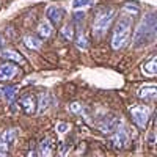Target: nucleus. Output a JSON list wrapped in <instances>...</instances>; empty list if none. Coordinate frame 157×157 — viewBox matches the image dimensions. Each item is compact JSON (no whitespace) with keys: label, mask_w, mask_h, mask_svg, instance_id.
<instances>
[{"label":"nucleus","mask_w":157,"mask_h":157,"mask_svg":"<svg viewBox=\"0 0 157 157\" xmlns=\"http://www.w3.org/2000/svg\"><path fill=\"white\" fill-rule=\"evenodd\" d=\"M123 13H129V16L135 17L138 14V6L137 3H132V2H127L124 6H123Z\"/></svg>","instance_id":"obj_19"},{"label":"nucleus","mask_w":157,"mask_h":157,"mask_svg":"<svg viewBox=\"0 0 157 157\" xmlns=\"http://www.w3.org/2000/svg\"><path fill=\"white\" fill-rule=\"evenodd\" d=\"M52 32H54V29H52V24L47 22V21H43V22H39L38 25V35L41 39H47L52 36Z\"/></svg>","instance_id":"obj_12"},{"label":"nucleus","mask_w":157,"mask_h":157,"mask_svg":"<svg viewBox=\"0 0 157 157\" xmlns=\"http://www.w3.org/2000/svg\"><path fill=\"white\" fill-rule=\"evenodd\" d=\"M24 44L32 50H39L43 47V39L35 36V35H25L24 36Z\"/></svg>","instance_id":"obj_11"},{"label":"nucleus","mask_w":157,"mask_h":157,"mask_svg":"<svg viewBox=\"0 0 157 157\" xmlns=\"http://www.w3.org/2000/svg\"><path fill=\"white\" fill-rule=\"evenodd\" d=\"M3 46H5V39H3V36H2V35H0V49H2Z\"/></svg>","instance_id":"obj_26"},{"label":"nucleus","mask_w":157,"mask_h":157,"mask_svg":"<svg viewBox=\"0 0 157 157\" xmlns=\"http://www.w3.org/2000/svg\"><path fill=\"white\" fill-rule=\"evenodd\" d=\"M132 24H134L132 16H121L116 21L113 33H112V41H110L112 49L120 50L127 44L130 38V32H132Z\"/></svg>","instance_id":"obj_1"},{"label":"nucleus","mask_w":157,"mask_h":157,"mask_svg":"<svg viewBox=\"0 0 157 157\" xmlns=\"http://www.w3.org/2000/svg\"><path fill=\"white\" fill-rule=\"evenodd\" d=\"M66 130H69V124L68 123H60L57 126V132H60V134H64Z\"/></svg>","instance_id":"obj_24"},{"label":"nucleus","mask_w":157,"mask_h":157,"mask_svg":"<svg viewBox=\"0 0 157 157\" xmlns=\"http://www.w3.org/2000/svg\"><path fill=\"white\" fill-rule=\"evenodd\" d=\"M149 143H151V145H154V132L149 134Z\"/></svg>","instance_id":"obj_27"},{"label":"nucleus","mask_w":157,"mask_h":157,"mask_svg":"<svg viewBox=\"0 0 157 157\" xmlns=\"http://www.w3.org/2000/svg\"><path fill=\"white\" fill-rule=\"evenodd\" d=\"M63 14H64V11L61 6H55V5H50L47 6L46 10V17L49 19V22L52 25H58L63 19Z\"/></svg>","instance_id":"obj_7"},{"label":"nucleus","mask_w":157,"mask_h":157,"mask_svg":"<svg viewBox=\"0 0 157 157\" xmlns=\"http://www.w3.org/2000/svg\"><path fill=\"white\" fill-rule=\"evenodd\" d=\"M52 149H50V140L44 138L41 143H39V154L41 155H50Z\"/></svg>","instance_id":"obj_20"},{"label":"nucleus","mask_w":157,"mask_h":157,"mask_svg":"<svg viewBox=\"0 0 157 157\" xmlns=\"http://www.w3.org/2000/svg\"><path fill=\"white\" fill-rule=\"evenodd\" d=\"M75 46L78 47V49H86V46H88V41H86V36H85V33H83V30H78L77 32V36H75Z\"/></svg>","instance_id":"obj_18"},{"label":"nucleus","mask_w":157,"mask_h":157,"mask_svg":"<svg viewBox=\"0 0 157 157\" xmlns=\"http://www.w3.org/2000/svg\"><path fill=\"white\" fill-rule=\"evenodd\" d=\"M115 17V10L113 8H105V10H99L96 13V16H94V21H93V35L101 38L105 35V32L109 30L110 27V24Z\"/></svg>","instance_id":"obj_3"},{"label":"nucleus","mask_w":157,"mask_h":157,"mask_svg":"<svg viewBox=\"0 0 157 157\" xmlns=\"http://www.w3.org/2000/svg\"><path fill=\"white\" fill-rule=\"evenodd\" d=\"M0 57H2L3 60H6V61H13V63H19V64L25 63L24 57L19 54V52L13 50V49H3L2 52H0Z\"/></svg>","instance_id":"obj_9"},{"label":"nucleus","mask_w":157,"mask_h":157,"mask_svg":"<svg viewBox=\"0 0 157 157\" xmlns=\"http://www.w3.org/2000/svg\"><path fill=\"white\" fill-rule=\"evenodd\" d=\"M91 3V0H74L72 2V6L75 8V10H78V8H82V6H90Z\"/></svg>","instance_id":"obj_23"},{"label":"nucleus","mask_w":157,"mask_h":157,"mask_svg":"<svg viewBox=\"0 0 157 157\" xmlns=\"http://www.w3.org/2000/svg\"><path fill=\"white\" fill-rule=\"evenodd\" d=\"M71 112L75 113V115H85V109L80 105V104H77V102L71 104Z\"/></svg>","instance_id":"obj_22"},{"label":"nucleus","mask_w":157,"mask_h":157,"mask_svg":"<svg viewBox=\"0 0 157 157\" xmlns=\"http://www.w3.org/2000/svg\"><path fill=\"white\" fill-rule=\"evenodd\" d=\"M10 146H11V143H10L3 135H0V155H5V154L8 152Z\"/></svg>","instance_id":"obj_21"},{"label":"nucleus","mask_w":157,"mask_h":157,"mask_svg":"<svg viewBox=\"0 0 157 157\" xmlns=\"http://www.w3.org/2000/svg\"><path fill=\"white\" fill-rule=\"evenodd\" d=\"M82 21H83V13L80 11L74 13V22H82Z\"/></svg>","instance_id":"obj_25"},{"label":"nucleus","mask_w":157,"mask_h":157,"mask_svg":"<svg viewBox=\"0 0 157 157\" xmlns=\"http://www.w3.org/2000/svg\"><path fill=\"white\" fill-rule=\"evenodd\" d=\"M138 96H140V99H143L145 102L154 101L155 96H157V88H155V85H146L145 88H141Z\"/></svg>","instance_id":"obj_10"},{"label":"nucleus","mask_w":157,"mask_h":157,"mask_svg":"<svg viewBox=\"0 0 157 157\" xmlns=\"http://www.w3.org/2000/svg\"><path fill=\"white\" fill-rule=\"evenodd\" d=\"M38 112L39 113H43L44 110H47V107H49V94H46V93H41L38 96Z\"/></svg>","instance_id":"obj_17"},{"label":"nucleus","mask_w":157,"mask_h":157,"mask_svg":"<svg viewBox=\"0 0 157 157\" xmlns=\"http://www.w3.org/2000/svg\"><path fill=\"white\" fill-rule=\"evenodd\" d=\"M154 36H155V14L151 13L138 25V29L134 35V43L137 47H140L143 44H146L149 39H154Z\"/></svg>","instance_id":"obj_2"},{"label":"nucleus","mask_w":157,"mask_h":157,"mask_svg":"<svg viewBox=\"0 0 157 157\" xmlns=\"http://www.w3.org/2000/svg\"><path fill=\"white\" fill-rule=\"evenodd\" d=\"M143 71H145L148 75H155L157 74V60H155L154 55L143 64Z\"/></svg>","instance_id":"obj_13"},{"label":"nucleus","mask_w":157,"mask_h":157,"mask_svg":"<svg viewBox=\"0 0 157 157\" xmlns=\"http://www.w3.org/2000/svg\"><path fill=\"white\" fill-rule=\"evenodd\" d=\"M127 143V132L124 127H116L113 130V135L110 138V145L116 149H121L124 148V145Z\"/></svg>","instance_id":"obj_6"},{"label":"nucleus","mask_w":157,"mask_h":157,"mask_svg":"<svg viewBox=\"0 0 157 157\" xmlns=\"http://www.w3.org/2000/svg\"><path fill=\"white\" fill-rule=\"evenodd\" d=\"M130 116H132V121L140 127V129H145L149 120V110L146 105H132L129 109Z\"/></svg>","instance_id":"obj_4"},{"label":"nucleus","mask_w":157,"mask_h":157,"mask_svg":"<svg viewBox=\"0 0 157 157\" xmlns=\"http://www.w3.org/2000/svg\"><path fill=\"white\" fill-rule=\"evenodd\" d=\"M60 35H61V38L64 39V41H72L74 39V27H72V24H66L64 27L60 30Z\"/></svg>","instance_id":"obj_14"},{"label":"nucleus","mask_w":157,"mask_h":157,"mask_svg":"<svg viewBox=\"0 0 157 157\" xmlns=\"http://www.w3.org/2000/svg\"><path fill=\"white\" fill-rule=\"evenodd\" d=\"M19 104H21V107L24 109V112L27 113V115H32V113H35V107H36V101H35V98H33V94H30V93H25V94H22L21 96V99H19Z\"/></svg>","instance_id":"obj_8"},{"label":"nucleus","mask_w":157,"mask_h":157,"mask_svg":"<svg viewBox=\"0 0 157 157\" xmlns=\"http://www.w3.org/2000/svg\"><path fill=\"white\" fill-rule=\"evenodd\" d=\"M16 91H17V86H11V85H6V86L2 88V93H3L5 99H6L10 104L14 101V98H16Z\"/></svg>","instance_id":"obj_16"},{"label":"nucleus","mask_w":157,"mask_h":157,"mask_svg":"<svg viewBox=\"0 0 157 157\" xmlns=\"http://www.w3.org/2000/svg\"><path fill=\"white\" fill-rule=\"evenodd\" d=\"M19 74V68L14 63H3L0 64V82H10Z\"/></svg>","instance_id":"obj_5"},{"label":"nucleus","mask_w":157,"mask_h":157,"mask_svg":"<svg viewBox=\"0 0 157 157\" xmlns=\"http://www.w3.org/2000/svg\"><path fill=\"white\" fill-rule=\"evenodd\" d=\"M118 127V121L115 118H110V120H105L102 124H101V130L104 134H109V132H113V130Z\"/></svg>","instance_id":"obj_15"}]
</instances>
